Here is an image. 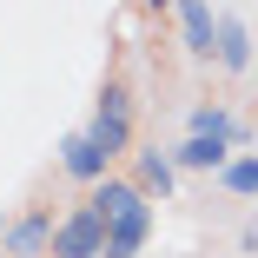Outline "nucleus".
Wrapping results in <instances>:
<instances>
[{"label": "nucleus", "instance_id": "f257e3e1", "mask_svg": "<svg viewBox=\"0 0 258 258\" xmlns=\"http://www.w3.org/2000/svg\"><path fill=\"white\" fill-rule=\"evenodd\" d=\"M106 238H113V225L93 212V205H80L73 219H60V232H53V258H106Z\"/></svg>", "mask_w": 258, "mask_h": 258}, {"label": "nucleus", "instance_id": "f03ea898", "mask_svg": "<svg viewBox=\"0 0 258 258\" xmlns=\"http://www.w3.org/2000/svg\"><path fill=\"white\" fill-rule=\"evenodd\" d=\"M93 212L106 219V225H126L133 212H146V199H139V185H126V179H106L93 192Z\"/></svg>", "mask_w": 258, "mask_h": 258}, {"label": "nucleus", "instance_id": "7ed1b4c3", "mask_svg": "<svg viewBox=\"0 0 258 258\" xmlns=\"http://www.w3.org/2000/svg\"><path fill=\"white\" fill-rule=\"evenodd\" d=\"M179 27H185V46H192L199 60H212V53H219V20H212V7L185 0V7H179Z\"/></svg>", "mask_w": 258, "mask_h": 258}, {"label": "nucleus", "instance_id": "20e7f679", "mask_svg": "<svg viewBox=\"0 0 258 258\" xmlns=\"http://www.w3.org/2000/svg\"><path fill=\"white\" fill-rule=\"evenodd\" d=\"M67 172H73V179H93V185H106V152H99L86 133H73V139H67Z\"/></svg>", "mask_w": 258, "mask_h": 258}, {"label": "nucleus", "instance_id": "39448f33", "mask_svg": "<svg viewBox=\"0 0 258 258\" xmlns=\"http://www.w3.org/2000/svg\"><path fill=\"white\" fill-rule=\"evenodd\" d=\"M245 60H251V33H245V20H232V14H225V20H219V67H232V73H238Z\"/></svg>", "mask_w": 258, "mask_h": 258}, {"label": "nucleus", "instance_id": "423d86ee", "mask_svg": "<svg viewBox=\"0 0 258 258\" xmlns=\"http://www.w3.org/2000/svg\"><path fill=\"white\" fill-rule=\"evenodd\" d=\"M146 232H152V205H146V212H133L126 225H113V238H106V258H133V251L146 245Z\"/></svg>", "mask_w": 258, "mask_h": 258}, {"label": "nucleus", "instance_id": "0eeeda50", "mask_svg": "<svg viewBox=\"0 0 258 258\" xmlns=\"http://www.w3.org/2000/svg\"><path fill=\"white\" fill-rule=\"evenodd\" d=\"M172 166H199V172H212V166H219V172H225L232 159H225V139H185V146L172 152Z\"/></svg>", "mask_w": 258, "mask_h": 258}, {"label": "nucleus", "instance_id": "6e6552de", "mask_svg": "<svg viewBox=\"0 0 258 258\" xmlns=\"http://www.w3.org/2000/svg\"><path fill=\"white\" fill-rule=\"evenodd\" d=\"M86 139L106 152V159H113V152H126V113H106V106H99L93 126H86Z\"/></svg>", "mask_w": 258, "mask_h": 258}, {"label": "nucleus", "instance_id": "1a4fd4ad", "mask_svg": "<svg viewBox=\"0 0 258 258\" xmlns=\"http://www.w3.org/2000/svg\"><path fill=\"white\" fill-rule=\"evenodd\" d=\"M46 245H53V225H46V219H20V225H14V251L33 258V251H46Z\"/></svg>", "mask_w": 258, "mask_h": 258}, {"label": "nucleus", "instance_id": "9d476101", "mask_svg": "<svg viewBox=\"0 0 258 258\" xmlns=\"http://www.w3.org/2000/svg\"><path fill=\"white\" fill-rule=\"evenodd\" d=\"M139 179L152 192H172V159H166V152H139Z\"/></svg>", "mask_w": 258, "mask_h": 258}, {"label": "nucleus", "instance_id": "9b49d317", "mask_svg": "<svg viewBox=\"0 0 258 258\" xmlns=\"http://www.w3.org/2000/svg\"><path fill=\"white\" fill-rule=\"evenodd\" d=\"M225 192H258V159H232L225 166Z\"/></svg>", "mask_w": 258, "mask_h": 258}]
</instances>
